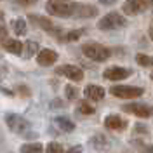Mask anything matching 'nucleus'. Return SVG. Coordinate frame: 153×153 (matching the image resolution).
I'll return each mask as SVG.
<instances>
[{"instance_id": "39448f33", "label": "nucleus", "mask_w": 153, "mask_h": 153, "mask_svg": "<svg viewBox=\"0 0 153 153\" xmlns=\"http://www.w3.org/2000/svg\"><path fill=\"white\" fill-rule=\"evenodd\" d=\"M152 7H153V0H125L124 5H122V10H124V14L136 16V14L150 10Z\"/></svg>"}, {"instance_id": "0eeeda50", "label": "nucleus", "mask_w": 153, "mask_h": 153, "mask_svg": "<svg viewBox=\"0 0 153 153\" xmlns=\"http://www.w3.org/2000/svg\"><path fill=\"white\" fill-rule=\"evenodd\" d=\"M122 110L131 115H136L139 118H150V117H153V106L143 105V103H129V105H124Z\"/></svg>"}, {"instance_id": "a211bd4d", "label": "nucleus", "mask_w": 153, "mask_h": 153, "mask_svg": "<svg viewBox=\"0 0 153 153\" xmlns=\"http://www.w3.org/2000/svg\"><path fill=\"white\" fill-rule=\"evenodd\" d=\"M25 57H33L38 54V44L37 42H33V40H28V42H25Z\"/></svg>"}, {"instance_id": "f257e3e1", "label": "nucleus", "mask_w": 153, "mask_h": 153, "mask_svg": "<svg viewBox=\"0 0 153 153\" xmlns=\"http://www.w3.org/2000/svg\"><path fill=\"white\" fill-rule=\"evenodd\" d=\"M75 9L76 4L70 0H49L45 4V10L57 18H70L71 14H75Z\"/></svg>"}, {"instance_id": "b1692460", "label": "nucleus", "mask_w": 153, "mask_h": 153, "mask_svg": "<svg viewBox=\"0 0 153 153\" xmlns=\"http://www.w3.org/2000/svg\"><path fill=\"white\" fill-rule=\"evenodd\" d=\"M65 94H66L68 99H76L78 91H76V87H73V85H66L65 87Z\"/></svg>"}, {"instance_id": "9b49d317", "label": "nucleus", "mask_w": 153, "mask_h": 153, "mask_svg": "<svg viewBox=\"0 0 153 153\" xmlns=\"http://www.w3.org/2000/svg\"><path fill=\"white\" fill-rule=\"evenodd\" d=\"M56 59H57V52L52 51V49H42L37 54V63L40 66H51L52 63H56Z\"/></svg>"}, {"instance_id": "a878e982", "label": "nucleus", "mask_w": 153, "mask_h": 153, "mask_svg": "<svg viewBox=\"0 0 153 153\" xmlns=\"http://www.w3.org/2000/svg\"><path fill=\"white\" fill-rule=\"evenodd\" d=\"M66 153H82V146H73V148H70Z\"/></svg>"}, {"instance_id": "1a4fd4ad", "label": "nucleus", "mask_w": 153, "mask_h": 153, "mask_svg": "<svg viewBox=\"0 0 153 153\" xmlns=\"http://www.w3.org/2000/svg\"><path fill=\"white\" fill-rule=\"evenodd\" d=\"M131 75H132V71L129 68H122V66H110L103 71V76H105L106 80H113V82L124 80V78H127V76H131Z\"/></svg>"}, {"instance_id": "f8f14e48", "label": "nucleus", "mask_w": 153, "mask_h": 153, "mask_svg": "<svg viewBox=\"0 0 153 153\" xmlns=\"http://www.w3.org/2000/svg\"><path fill=\"white\" fill-rule=\"evenodd\" d=\"M30 21L35 23L37 26H40L42 30L49 31V33H57V26H54L52 21L47 18H40V16H35V14H30Z\"/></svg>"}, {"instance_id": "f03ea898", "label": "nucleus", "mask_w": 153, "mask_h": 153, "mask_svg": "<svg viewBox=\"0 0 153 153\" xmlns=\"http://www.w3.org/2000/svg\"><path fill=\"white\" fill-rule=\"evenodd\" d=\"M82 52H84L85 57L92 59V61H97V63H103V61H106L108 57L111 56L110 49L105 47V45H101V44H96V42H87V44H84L82 45Z\"/></svg>"}, {"instance_id": "412c9836", "label": "nucleus", "mask_w": 153, "mask_h": 153, "mask_svg": "<svg viewBox=\"0 0 153 153\" xmlns=\"http://www.w3.org/2000/svg\"><path fill=\"white\" fill-rule=\"evenodd\" d=\"M137 65L141 66H153V56H146V54H137L136 56Z\"/></svg>"}, {"instance_id": "6e6552de", "label": "nucleus", "mask_w": 153, "mask_h": 153, "mask_svg": "<svg viewBox=\"0 0 153 153\" xmlns=\"http://www.w3.org/2000/svg\"><path fill=\"white\" fill-rule=\"evenodd\" d=\"M56 73L57 75L66 76V78L73 80V82H80V80L84 78V71L78 66H75V65H63V66H57Z\"/></svg>"}, {"instance_id": "20e7f679", "label": "nucleus", "mask_w": 153, "mask_h": 153, "mask_svg": "<svg viewBox=\"0 0 153 153\" xmlns=\"http://www.w3.org/2000/svg\"><path fill=\"white\" fill-rule=\"evenodd\" d=\"M5 124H7V127H9L14 134H26L30 129H31V125H30L28 120H26L25 117L16 115V113L5 115Z\"/></svg>"}, {"instance_id": "393cba45", "label": "nucleus", "mask_w": 153, "mask_h": 153, "mask_svg": "<svg viewBox=\"0 0 153 153\" xmlns=\"http://www.w3.org/2000/svg\"><path fill=\"white\" fill-rule=\"evenodd\" d=\"M37 0H16V4L19 5H31V4H35Z\"/></svg>"}, {"instance_id": "ddd939ff", "label": "nucleus", "mask_w": 153, "mask_h": 153, "mask_svg": "<svg viewBox=\"0 0 153 153\" xmlns=\"http://www.w3.org/2000/svg\"><path fill=\"white\" fill-rule=\"evenodd\" d=\"M2 47L5 49L7 52H12V54H23V49H25V45H23V42H19V40H16V38H4V42H2Z\"/></svg>"}, {"instance_id": "7ed1b4c3", "label": "nucleus", "mask_w": 153, "mask_h": 153, "mask_svg": "<svg viewBox=\"0 0 153 153\" xmlns=\"http://www.w3.org/2000/svg\"><path fill=\"white\" fill-rule=\"evenodd\" d=\"M125 25H127V21H125V18L120 12H108L106 16H103L97 21V28L103 30V31H106V30H118L122 26H125Z\"/></svg>"}, {"instance_id": "5701e85b", "label": "nucleus", "mask_w": 153, "mask_h": 153, "mask_svg": "<svg viewBox=\"0 0 153 153\" xmlns=\"http://www.w3.org/2000/svg\"><path fill=\"white\" fill-rule=\"evenodd\" d=\"M84 35V30H73V31H70L65 35V40L66 42H73V40H78V38Z\"/></svg>"}, {"instance_id": "dca6fc26", "label": "nucleus", "mask_w": 153, "mask_h": 153, "mask_svg": "<svg viewBox=\"0 0 153 153\" xmlns=\"http://www.w3.org/2000/svg\"><path fill=\"white\" fill-rule=\"evenodd\" d=\"M54 122H56V125L61 131H66V132H73L75 131V124L70 118H66V117H56Z\"/></svg>"}, {"instance_id": "aec40b11", "label": "nucleus", "mask_w": 153, "mask_h": 153, "mask_svg": "<svg viewBox=\"0 0 153 153\" xmlns=\"http://www.w3.org/2000/svg\"><path fill=\"white\" fill-rule=\"evenodd\" d=\"M45 153H65V148H63V144L57 143V141H51L47 144V148H45Z\"/></svg>"}, {"instance_id": "423d86ee", "label": "nucleus", "mask_w": 153, "mask_h": 153, "mask_svg": "<svg viewBox=\"0 0 153 153\" xmlns=\"http://www.w3.org/2000/svg\"><path fill=\"white\" fill-rule=\"evenodd\" d=\"M110 92L115 97H120V99H134V97L143 96L144 91L141 87H132V85H113L110 89Z\"/></svg>"}, {"instance_id": "bb28decb", "label": "nucleus", "mask_w": 153, "mask_h": 153, "mask_svg": "<svg viewBox=\"0 0 153 153\" xmlns=\"http://www.w3.org/2000/svg\"><path fill=\"white\" fill-rule=\"evenodd\" d=\"M101 4H105V5H111V4H115L117 0H99Z\"/></svg>"}, {"instance_id": "9d476101", "label": "nucleus", "mask_w": 153, "mask_h": 153, "mask_svg": "<svg viewBox=\"0 0 153 153\" xmlns=\"http://www.w3.org/2000/svg\"><path fill=\"white\" fill-rule=\"evenodd\" d=\"M127 125H129V122L122 118L120 115H108L105 118V127L110 131H125Z\"/></svg>"}, {"instance_id": "2eb2a0df", "label": "nucleus", "mask_w": 153, "mask_h": 153, "mask_svg": "<svg viewBox=\"0 0 153 153\" xmlns=\"http://www.w3.org/2000/svg\"><path fill=\"white\" fill-rule=\"evenodd\" d=\"M75 14L80 16V18H92L97 14V9L94 5H84V4H76V9H75Z\"/></svg>"}, {"instance_id": "6ab92c4d", "label": "nucleus", "mask_w": 153, "mask_h": 153, "mask_svg": "<svg viewBox=\"0 0 153 153\" xmlns=\"http://www.w3.org/2000/svg\"><path fill=\"white\" fill-rule=\"evenodd\" d=\"M12 30H14L16 35H25V33H26V23H25V19H16V21H12Z\"/></svg>"}, {"instance_id": "cd10ccee", "label": "nucleus", "mask_w": 153, "mask_h": 153, "mask_svg": "<svg viewBox=\"0 0 153 153\" xmlns=\"http://www.w3.org/2000/svg\"><path fill=\"white\" fill-rule=\"evenodd\" d=\"M5 35H7V30L0 25V37H5Z\"/></svg>"}, {"instance_id": "4468645a", "label": "nucleus", "mask_w": 153, "mask_h": 153, "mask_svg": "<svg viewBox=\"0 0 153 153\" xmlns=\"http://www.w3.org/2000/svg\"><path fill=\"white\" fill-rule=\"evenodd\" d=\"M84 94L91 101H101L105 97V89L99 87V85H87L85 91H84Z\"/></svg>"}, {"instance_id": "f3484780", "label": "nucleus", "mask_w": 153, "mask_h": 153, "mask_svg": "<svg viewBox=\"0 0 153 153\" xmlns=\"http://www.w3.org/2000/svg\"><path fill=\"white\" fill-rule=\"evenodd\" d=\"M19 153H45L42 143H26L19 148Z\"/></svg>"}, {"instance_id": "4be33fe9", "label": "nucleus", "mask_w": 153, "mask_h": 153, "mask_svg": "<svg viewBox=\"0 0 153 153\" xmlns=\"http://www.w3.org/2000/svg\"><path fill=\"white\" fill-rule=\"evenodd\" d=\"M78 111L84 115H92L94 113V106H91L89 103H85V101H80V105H78Z\"/></svg>"}, {"instance_id": "c85d7f7f", "label": "nucleus", "mask_w": 153, "mask_h": 153, "mask_svg": "<svg viewBox=\"0 0 153 153\" xmlns=\"http://www.w3.org/2000/svg\"><path fill=\"white\" fill-rule=\"evenodd\" d=\"M152 78H153V71H152Z\"/></svg>"}]
</instances>
